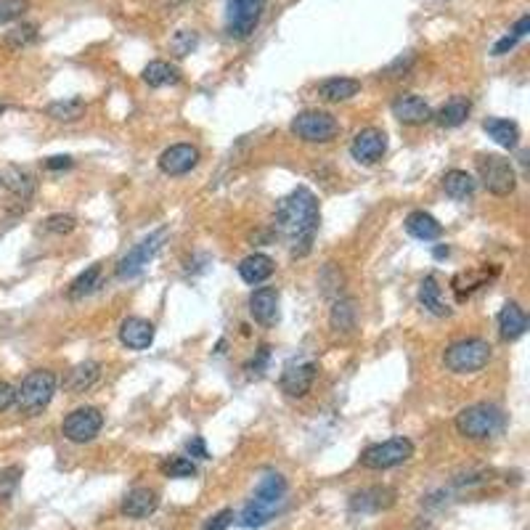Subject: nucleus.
Here are the masks:
<instances>
[{"instance_id": "f257e3e1", "label": "nucleus", "mask_w": 530, "mask_h": 530, "mask_svg": "<svg viewBox=\"0 0 530 530\" xmlns=\"http://www.w3.org/2000/svg\"><path fill=\"white\" fill-rule=\"evenodd\" d=\"M319 220H321L319 199L305 186H297L289 196H284L276 210V228L289 242L292 255L297 258L311 253V244L319 231Z\"/></svg>"}, {"instance_id": "f03ea898", "label": "nucleus", "mask_w": 530, "mask_h": 530, "mask_svg": "<svg viewBox=\"0 0 530 530\" xmlns=\"http://www.w3.org/2000/svg\"><path fill=\"white\" fill-rule=\"evenodd\" d=\"M284 504H286V480L278 472H268L258 483L250 504L244 507L239 526L242 528H263L273 515L281 512Z\"/></svg>"}, {"instance_id": "7ed1b4c3", "label": "nucleus", "mask_w": 530, "mask_h": 530, "mask_svg": "<svg viewBox=\"0 0 530 530\" xmlns=\"http://www.w3.org/2000/svg\"><path fill=\"white\" fill-rule=\"evenodd\" d=\"M56 385H59V379H56L54 371H48V369L29 371V374L21 379L19 390H16V401H13L16 409H19L24 417H37V414H43V409H48V403H51L54 395H56Z\"/></svg>"}, {"instance_id": "20e7f679", "label": "nucleus", "mask_w": 530, "mask_h": 530, "mask_svg": "<svg viewBox=\"0 0 530 530\" xmlns=\"http://www.w3.org/2000/svg\"><path fill=\"white\" fill-rule=\"evenodd\" d=\"M501 427H504V414L491 403H475L456 414V430L467 441H488Z\"/></svg>"}, {"instance_id": "39448f33", "label": "nucleus", "mask_w": 530, "mask_h": 530, "mask_svg": "<svg viewBox=\"0 0 530 530\" xmlns=\"http://www.w3.org/2000/svg\"><path fill=\"white\" fill-rule=\"evenodd\" d=\"M488 360H491V345L485 340H480V337L453 343L443 353L445 369L453 371V374H475V371L485 369Z\"/></svg>"}, {"instance_id": "423d86ee", "label": "nucleus", "mask_w": 530, "mask_h": 530, "mask_svg": "<svg viewBox=\"0 0 530 530\" xmlns=\"http://www.w3.org/2000/svg\"><path fill=\"white\" fill-rule=\"evenodd\" d=\"M289 130L305 141V144H329L337 138L340 133V122L329 114V112H321V109H308V112H300Z\"/></svg>"}, {"instance_id": "0eeeda50", "label": "nucleus", "mask_w": 530, "mask_h": 530, "mask_svg": "<svg viewBox=\"0 0 530 530\" xmlns=\"http://www.w3.org/2000/svg\"><path fill=\"white\" fill-rule=\"evenodd\" d=\"M411 456H414V443L409 438H390V441L369 445L358 461L363 469H393L409 461Z\"/></svg>"}, {"instance_id": "6e6552de", "label": "nucleus", "mask_w": 530, "mask_h": 530, "mask_svg": "<svg viewBox=\"0 0 530 530\" xmlns=\"http://www.w3.org/2000/svg\"><path fill=\"white\" fill-rule=\"evenodd\" d=\"M477 173L483 186L496 194V196H509L518 188V173L509 165V160L499 157V154H480L477 157Z\"/></svg>"}, {"instance_id": "1a4fd4ad", "label": "nucleus", "mask_w": 530, "mask_h": 530, "mask_svg": "<svg viewBox=\"0 0 530 530\" xmlns=\"http://www.w3.org/2000/svg\"><path fill=\"white\" fill-rule=\"evenodd\" d=\"M268 0H228L226 5V29L231 37H250L261 24Z\"/></svg>"}, {"instance_id": "9d476101", "label": "nucleus", "mask_w": 530, "mask_h": 530, "mask_svg": "<svg viewBox=\"0 0 530 530\" xmlns=\"http://www.w3.org/2000/svg\"><path fill=\"white\" fill-rule=\"evenodd\" d=\"M104 427V414L93 406H83V409H75L72 414L64 417V425H62V435L70 443H83L95 441V435L101 433Z\"/></svg>"}, {"instance_id": "9b49d317", "label": "nucleus", "mask_w": 530, "mask_h": 530, "mask_svg": "<svg viewBox=\"0 0 530 530\" xmlns=\"http://www.w3.org/2000/svg\"><path fill=\"white\" fill-rule=\"evenodd\" d=\"M168 239V228H160V231H154L152 236H146L141 244H136L120 263H117V276L120 278H133V276H138L146 265L154 261V255L162 250V242Z\"/></svg>"}, {"instance_id": "f8f14e48", "label": "nucleus", "mask_w": 530, "mask_h": 530, "mask_svg": "<svg viewBox=\"0 0 530 530\" xmlns=\"http://www.w3.org/2000/svg\"><path fill=\"white\" fill-rule=\"evenodd\" d=\"M316 363L308 360V358H292L284 371H281V390L289 395V398H302L311 393L313 382H316Z\"/></svg>"}, {"instance_id": "ddd939ff", "label": "nucleus", "mask_w": 530, "mask_h": 530, "mask_svg": "<svg viewBox=\"0 0 530 530\" xmlns=\"http://www.w3.org/2000/svg\"><path fill=\"white\" fill-rule=\"evenodd\" d=\"M385 152H387V136L379 128L360 130L351 144V154L358 165H374L385 157Z\"/></svg>"}, {"instance_id": "4468645a", "label": "nucleus", "mask_w": 530, "mask_h": 530, "mask_svg": "<svg viewBox=\"0 0 530 530\" xmlns=\"http://www.w3.org/2000/svg\"><path fill=\"white\" fill-rule=\"evenodd\" d=\"M393 117L403 125H411V128H419L425 122H430L435 114L430 109V104L422 98V95H414V93H401L395 101H393Z\"/></svg>"}, {"instance_id": "2eb2a0df", "label": "nucleus", "mask_w": 530, "mask_h": 530, "mask_svg": "<svg viewBox=\"0 0 530 530\" xmlns=\"http://www.w3.org/2000/svg\"><path fill=\"white\" fill-rule=\"evenodd\" d=\"M199 165V149L191 144H176L160 154V170L165 176H186Z\"/></svg>"}, {"instance_id": "dca6fc26", "label": "nucleus", "mask_w": 530, "mask_h": 530, "mask_svg": "<svg viewBox=\"0 0 530 530\" xmlns=\"http://www.w3.org/2000/svg\"><path fill=\"white\" fill-rule=\"evenodd\" d=\"M120 343L128 351H146L154 343V324L138 316H130L120 327Z\"/></svg>"}, {"instance_id": "f3484780", "label": "nucleus", "mask_w": 530, "mask_h": 530, "mask_svg": "<svg viewBox=\"0 0 530 530\" xmlns=\"http://www.w3.org/2000/svg\"><path fill=\"white\" fill-rule=\"evenodd\" d=\"M250 313L261 327H273L278 321V292L273 286H261L250 294Z\"/></svg>"}, {"instance_id": "a211bd4d", "label": "nucleus", "mask_w": 530, "mask_h": 530, "mask_svg": "<svg viewBox=\"0 0 530 530\" xmlns=\"http://www.w3.org/2000/svg\"><path fill=\"white\" fill-rule=\"evenodd\" d=\"M160 507V496L152 488H133L125 501H122V515L130 520H144L149 515H154Z\"/></svg>"}, {"instance_id": "6ab92c4d", "label": "nucleus", "mask_w": 530, "mask_h": 530, "mask_svg": "<svg viewBox=\"0 0 530 530\" xmlns=\"http://www.w3.org/2000/svg\"><path fill=\"white\" fill-rule=\"evenodd\" d=\"M395 504V491L385 488V485H374L366 491H358L351 499V509L353 512H382L390 509Z\"/></svg>"}, {"instance_id": "aec40b11", "label": "nucleus", "mask_w": 530, "mask_h": 530, "mask_svg": "<svg viewBox=\"0 0 530 530\" xmlns=\"http://www.w3.org/2000/svg\"><path fill=\"white\" fill-rule=\"evenodd\" d=\"M528 329V316L518 302H507L504 311L499 313V335L504 340H520Z\"/></svg>"}, {"instance_id": "412c9836", "label": "nucleus", "mask_w": 530, "mask_h": 530, "mask_svg": "<svg viewBox=\"0 0 530 530\" xmlns=\"http://www.w3.org/2000/svg\"><path fill=\"white\" fill-rule=\"evenodd\" d=\"M98 377H101V366H98L95 360L78 363V366L67 374V379H64V390H67V393H72V395L88 393L90 387L98 382Z\"/></svg>"}, {"instance_id": "4be33fe9", "label": "nucleus", "mask_w": 530, "mask_h": 530, "mask_svg": "<svg viewBox=\"0 0 530 530\" xmlns=\"http://www.w3.org/2000/svg\"><path fill=\"white\" fill-rule=\"evenodd\" d=\"M406 231L419 242H435L443 236V226L425 210H417L406 218Z\"/></svg>"}, {"instance_id": "5701e85b", "label": "nucleus", "mask_w": 530, "mask_h": 530, "mask_svg": "<svg viewBox=\"0 0 530 530\" xmlns=\"http://www.w3.org/2000/svg\"><path fill=\"white\" fill-rule=\"evenodd\" d=\"M273 270H276V265L273 261L263 255V253H255V255H247L242 263H239V276H242V281H247V284H263L268 281L270 276H273Z\"/></svg>"}, {"instance_id": "b1692460", "label": "nucleus", "mask_w": 530, "mask_h": 530, "mask_svg": "<svg viewBox=\"0 0 530 530\" xmlns=\"http://www.w3.org/2000/svg\"><path fill=\"white\" fill-rule=\"evenodd\" d=\"M483 130L504 149H515L520 144V128L509 120H501V117H491L483 122Z\"/></svg>"}, {"instance_id": "393cba45", "label": "nucleus", "mask_w": 530, "mask_h": 530, "mask_svg": "<svg viewBox=\"0 0 530 530\" xmlns=\"http://www.w3.org/2000/svg\"><path fill=\"white\" fill-rule=\"evenodd\" d=\"M360 83L353 78H329L319 86V95L329 104H340V101H351L353 95H358Z\"/></svg>"}, {"instance_id": "a878e982", "label": "nucleus", "mask_w": 530, "mask_h": 530, "mask_svg": "<svg viewBox=\"0 0 530 530\" xmlns=\"http://www.w3.org/2000/svg\"><path fill=\"white\" fill-rule=\"evenodd\" d=\"M419 302L433 313V316H451V308L443 302L441 297V286H438V281H435V276H427L422 284H419Z\"/></svg>"}, {"instance_id": "bb28decb", "label": "nucleus", "mask_w": 530, "mask_h": 530, "mask_svg": "<svg viewBox=\"0 0 530 530\" xmlns=\"http://www.w3.org/2000/svg\"><path fill=\"white\" fill-rule=\"evenodd\" d=\"M443 188H445V194L451 199H467V196L475 194L477 183H475V178L469 176L467 170H448L443 176Z\"/></svg>"}, {"instance_id": "cd10ccee", "label": "nucleus", "mask_w": 530, "mask_h": 530, "mask_svg": "<svg viewBox=\"0 0 530 530\" xmlns=\"http://www.w3.org/2000/svg\"><path fill=\"white\" fill-rule=\"evenodd\" d=\"M180 80L176 67H170L168 62H152L146 70H144V83L149 88H168V86H176Z\"/></svg>"}, {"instance_id": "c85d7f7f", "label": "nucleus", "mask_w": 530, "mask_h": 530, "mask_svg": "<svg viewBox=\"0 0 530 530\" xmlns=\"http://www.w3.org/2000/svg\"><path fill=\"white\" fill-rule=\"evenodd\" d=\"M86 112H88V104L83 98H64L48 106V117H54L56 122H78Z\"/></svg>"}, {"instance_id": "c756f323", "label": "nucleus", "mask_w": 530, "mask_h": 530, "mask_svg": "<svg viewBox=\"0 0 530 530\" xmlns=\"http://www.w3.org/2000/svg\"><path fill=\"white\" fill-rule=\"evenodd\" d=\"M469 117V101L467 98H451L441 112H438V125L441 128H459Z\"/></svg>"}, {"instance_id": "7c9ffc66", "label": "nucleus", "mask_w": 530, "mask_h": 530, "mask_svg": "<svg viewBox=\"0 0 530 530\" xmlns=\"http://www.w3.org/2000/svg\"><path fill=\"white\" fill-rule=\"evenodd\" d=\"M0 183H5L8 191H13V194L21 196V199H29L32 191H35V180L27 176L21 168H5L3 176H0Z\"/></svg>"}, {"instance_id": "2f4dec72", "label": "nucleus", "mask_w": 530, "mask_h": 530, "mask_svg": "<svg viewBox=\"0 0 530 530\" xmlns=\"http://www.w3.org/2000/svg\"><path fill=\"white\" fill-rule=\"evenodd\" d=\"M332 329L337 332H353L355 329V302L353 300H337L332 308Z\"/></svg>"}, {"instance_id": "473e14b6", "label": "nucleus", "mask_w": 530, "mask_h": 530, "mask_svg": "<svg viewBox=\"0 0 530 530\" xmlns=\"http://www.w3.org/2000/svg\"><path fill=\"white\" fill-rule=\"evenodd\" d=\"M98 281H101V265H90L88 270H83V273L72 281V286H70V297H72V300H83V297H88L90 292L98 286Z\"/></svg>"}, {"instance_id": "72a5a7b5", "label": "nucleus", "mask_w": 530, "mask_h": 530, "mask_svg": "<svg viewBox=\"0 0 530 530\" xmlns=\"http://www.w3.org/2000/svg\"><path fill=\"white\" fill-rule=\"evenodd\" d=\"M528 29H530V16H520L518 19V24L509 29V35H504L496 46H493V56H507L526 35H528Z\"/></svg>"}, {"instance_id": "f704fd0d", "label": "nucleus", "mask_w": 530, "mask_h": 530, "mask_svg": "<svg viewBox=\"0 0 530 530\" xmlns=\"http://www.w3.org/2000/svg\"><path fill=\"white\" fill-rule=\"evenodd\" d=\"M19 480H21V467L11 464L5 469H0V501H11L16 488H19Z\"/></svg>"}, {"instance_id": "c9c22d12", "label": "nucleus", "mask_w": 530, "mask_h": 530, "mask_svg": "<svg viewBox=\"0 0 530 530\" xmlns=\"http://www.w3.org/2000/svg\"><path fill=\"white\" fill-rule=\"evenodd\" d=\"M35 40H37V27H35V24H19V27H13V29L5 35V43H8L11 48H24V46L35 43Z\"/></svg>"}, {"instance_id": "e433bc0d", "label": "nucleus", "mask_w": 530, "mask_h": 530, "mask_svg": "<svg viewBox=\"0 0 530 530\" xmlns=\"http://www.w3.org/2000/svg\"><path fill=\"white\" fill-rule=\"evenodd\" d=\"M162 472L168 475V477H194L196 475V464L191 461V459H186V456H176V459H170V461H165L162 464Z\"/></svg>"}, {"instance_id": "4c0bfd02", "label": "nucleus", "mask_w": 530, "mask_h": 530, "mask_svg": "<svg viewBox=\"0 0 530 530\" xmlns=\"http://www.w3.org/2000/svg\"><path fill=\"white\" fill-rule=\"evenodd\" d=\"M27 8H29L27 0H0V24L21 19Z\"/></svg>"}, {"instance_id": "58836bf2", "label": "nucleus", "mask_w": 530, "mask_h": 530, "mask_svg": "<svg viewBox=\"0 0 530 530\" xmlns=\"http://www.w3.org/2000/svg\"><path fill=\"white\" fill-rule=\"evenodd\" d=\"M75 226H78V220L64 212L46 218V231H51V234H70V231H75Z\"/></svg>"}, {"instance_id": "ea45409f", "label": "nucleus", "mask_w": 530, "mask_h": 530, "mask_svg": "<svg viewBox=\"0 0 530 530\" xmlns=\"http://www.w3.org/2000/svg\"><path fill=\"white\" fill-rule=\"evenodd\" d=\"M194 46H196V35L194 32H178L176 37L170 40V48L176 51V56H186V54H191L194 51Z\"/></svg>"}, {"instance_id": "a19ab883", "label": "nucleus", "mask_w": 530, "mask_h": 530, "mask_svg": "<svg viewBox=\"0 0 530 530\" xmlns=\"http://www.w3.org/2000/svg\"><path fill=\"white\" fill-rule=\"evenodd\" d=\"M231 523H234V512H231V509H223V512H218L215 518H210L207 526L202 530H226Z\"/></svg>"}, {"instance_id": "79ce46f5", "label": "nucleus", "mask_w": 530, "mask_h": 530, "mask_svg": "<svg viewBox=\"0 0 530 530\" xmlns=\"http://www.w3.org/2000/svg\"><path fill=\"white\" fill-rule=\"evenodd\" d=\"M13 401H16V390H13L8 382H3V379H0V414H3V411H8V409L13 406Z\"/></svg>"}, {"instance_id": "37998d69", "label": "nucleus", "mask_w": 530, "mask_h": 530, "mask_svg": "<svg viewBox=\"0 0 530 530\" xmlns=\"http://www.w3.org/2000/svg\"><path fill=\"white\" fill-rule=\"evenodd\" d=\"M188 453L196 456V459H210V451H207V445H204L202 438H191L188 441Z\"/></svg>"}, {"instance_id": "c03bdc74", "label": "nucleus", "mask_w": 530, "mask_h": 530, "mask_svg": "<svg viewBox=\"0 0 530 530\" xmlns=\"http://www.w3.org/2000/svg\"><path fill=\"white\" fill-rule=\"evenodd\" d=\"M46 168L48 170H67V168H72V157H48Z\"/></svg>"}, {"instance_id": "a18cd8bd", "label": "nucleus", "mask_w": 530, "mask_h": 530, "mask_svg": "<svg viewBox=\"0 0 530 530\" xmlns=\"http://www.w3.org/2000/svg\"><path fill=\"white\" fill-rule=\"evenodd\" d=\"M445 255H448V247H438L435 250V258H445Z\"/></svg>"}, {"instance_id": "49530a36", "label": "nucleus", "mask_w": 530, "mask_h": 530, "mask_svg": "<svg viewBox=\"0 0 530 530\" xmlns=\"http://www.w3.org/2000/svg\"><path fill=\"white\" fill-rule=\"evenodd\" d=\"M0 112H3V104H0Z\"/></svg>"}]
</instances>
